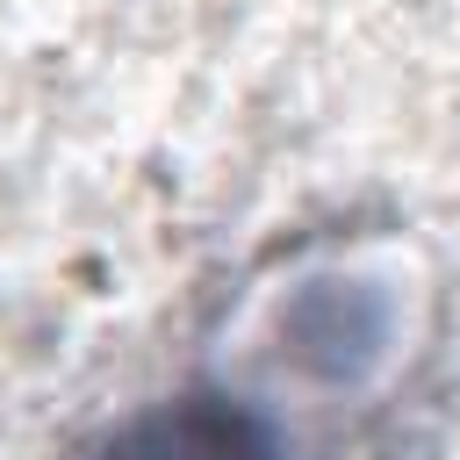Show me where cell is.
Masks as SVG:
<instances>
[{"label":"cell","instance_id":"cell-1","mask_svg":"<svg viewBox=\"0 0 460 460\" xmlns=\"http://www.w3.org/2000/svg\"><path fill=\"white\" fill-rule=\"evenodd\" d=\"M72 460H295V453L252 402L216 395V388H180L115 417Z\"/></svg>","mask_w":460,"mask_h":460}]
</instances>
